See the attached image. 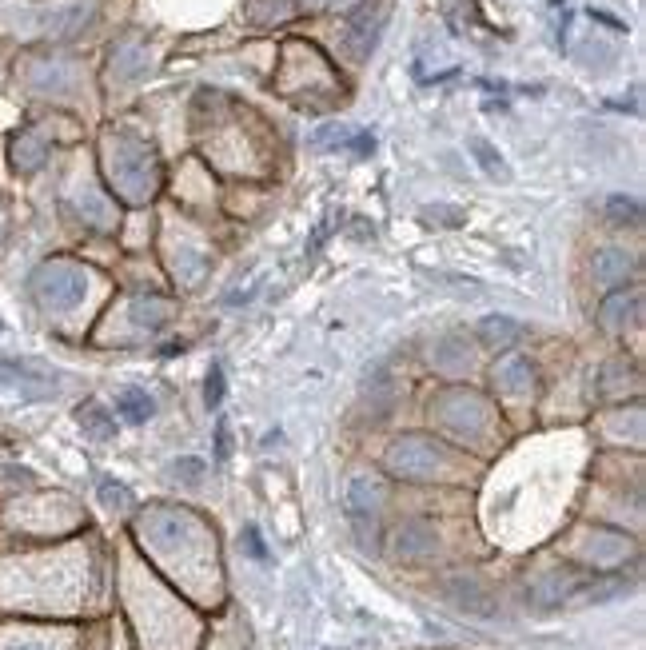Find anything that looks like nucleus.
Masks as SVG:
<instances>
[{
  "label": "nucleus",
  "instance_id": "f257e3e1",
  "mask_svg": "<svg viewBox=\"0 0 646 650\" xmlns=\"http://www.w3.org/2000/svg\"><path fill=\"white\" fill-rule=\"evenodd\" d=\"M32 300L48 312H64V308H76L88 292V272L72 260H48L32 272Z\"/></svg>",
  "mask_w": 646,
  "mask_h": 650
},
{
  "label": "nucleus",
  "instance_id": "f03ea898",
  "mask_svg": "<svg viewBox=\"0 0 646 650\" xmlns=\"http://www.w3.org/2000/svg\"><path fill=\"white\" fill-rule=\"evenodd\" d=\"M447 463V447L431 435H399L391 447H387V467L403 479H435V471Z\"/></svg>",
  "mask_w": 646,
  "mask_h": 650
},
{
  "label": "nucleus",
  "instance_id": "7ed1b4c3",
  "mask_svg": "<svg viewBox=\"0 0 646 650\" xmlns=\"http://www.w3.org/2000/svg\"><path fill=\"white\" fill-rule=\"evenodd\" d=\"M387 487L379 475H355L347 483V515L363 539V547H375V531H379V511H383Z\"/></svg>",
  "mask_w": 646,
  "mask_h": 650
},
{
  "label": "nucleus",
  "instance_id": "20e7f679",
  "mask_svg": "<svg viewBox=\"0 0 646 650\" xmlns=\"http://www.w3.org/2000/svg\"><path fill=\"white\" fill-rule=\"evenodd\" d=\"M431 415H439V423L455 435H479L487 423V403L475 391H447L435 399Z\"/></svg>",
  "mask_w": 646,
  "mask_h": 650
},
{
  "label": "nucleus",
  "instance_id": "39448f33",
  "mask_svg": "<svg viewBox=\"0 0 646 650\" xmlns=\"http://www.w3.org/2000/svg\"><path fill=\"white\" fill-rule=\"evenodd\" d=\"M587 587V575L575 571V567H555L547 575H539L527 591V603L539 607V611H551V607H563L571 595H579Z\"/></svg>",
  "mask_w": 646,
  "mask_h": 650
},
{
  "label": "nucleus",
  "instance_id": "423d86ee",
  "mask_svg": "<svg viewBox=\"0 0 646 650\" xmlns=\"http://www.w3.org/2000/svg\"><path fill=\"white\" fill-rule=\"evenodd\" d=\"M439 551V531L427 519H403L391 535V555L399 563H423Z\"/></svg>",
  "mask_w": 646,
  "mask_h": 650
},
{
  "label": "nucleus",
  "instance_id": "0eeeda50",
  "mask_svg": "<svg viewBox=\"0 0 646 650\" xmlns=\"http://www.w3.org/2000/svg\"><path fill=\"white\" fill-rule=\"evenodd\" d=\"M439 591H443V599L451 607H459L467 615H495V599L475 575H451V579L439 583Z\"/></svg>",
  "mask_w": 646,
  "mask_h": 650
},
{
  "label": "nucleus",
  "instance_id": "6e6552de",
  "mask_svg": "<svg viewBox=\"0 0 646 650\" xmlns=\"http://www.w3.org/2000/svg\"><path fill=\"white\" fill-rule=\"evenodd\" d=\"M639 316H643V288H619L599 308V324L607 331H627L631 324H639Z\"/></svg>",
  "mask_w": 646,
  "mask_h": 650
},
{
  "label": "nucleus",
  "instance_id": "1a4fd4ad",
  "mask_svg": "<svg viewBox=\"0 0 646 650\" xmlns=\"http://www.w3.org/2000/svg\"><path fill=\"white\" fill-rule=\"evenodd\" d=\"M491 375H495V387L507 391V395H523V391L535 387V363H531L527 355H519V351H507V355L495 363Z\"/></svg>",
  "mask_w": 646,
  "mask_h": 650
},
{
  "label": "nucleus",
  "instance_id": "9d476101",
  "mask_svg": "<svg viewBox=\"0 0 646 650\" xmlns=\"http://www.w3.org/2000/svg\"><path fill=\"white\" fill-rule=\"evenodd\" d=\"M128 316H132V324L144 327V331L152 335V331H160V327L176 316V308H172V300H164V296H136L132 308H128Z\"/></svg>",
  "mask_w": 646,
  "mask_h": 650
},
{
  "label": "nucleus",
  "instance_id": "9b49d317",
  "mask_svg": "<svg viewBox=\"0 0 646 650\" xmlns=\"http://www.w3.org/2000/svg\"><path fill=\"white\" fill-rule=\"evenodd\" d=\"M631 272H635V256H627L623 248H599L595 252V280L599 284H627Z\"/></svg>",
  "mask_w": 646,
  "mask_h": 650
},
{
  "label": "nucleus",
  "instance_id": "f8f14e48",
  "mask_svg": "<svg viewBox=\"0 0 646 650\" xmlns=\"http://www.w3.org/2000/svg\"><path fill=\"white\" fill-rule=\"evenodd\" d=\"M587 555L595 559V567H619L631 555V539H623L615 531H595L587 543Z\"/></svg>",
  "mask_w": 646,
  "mask_h": 650
},
{
  "label": "nucleus",
  "instance_id": "ddd939ff",
  "mask_svg": "<svg viewBox=\"0 0 646 650\" xmlns=\"http://www.w3.org/2000/svg\"><path fill=\"white\" fill-rule=\"evenodd\" d=\"M0 391H16V395H28V399H36V395H48V391H56V383L40 379L36 371L0 367Z\"/></svg>",
  "mask_w": 646,
  "mask_h": 650
},
{
  "label": "nucleus",
  "instance_id": "4468645a",
  "mask_svg": "<svg viewBox=\"0 0 646 650\" xmlns=\"http://www.w3.org/2000/svg\"><path fill=\"white\" fill-rule=\"evenodd\" d=\"M475 335H479L483 347H495V351H499V347H511V343L523 335V327L515 324L511 316H487L483 324L475 327Z\"/></svg>",
  "mask_w": 646,
  "mask_h": 650
},
{
  "label": "nucleus",
  "instance_id": "2eb2a0df",
  "mask_svg": "<svg viewBox=\"0 0 646 650\" xmlns=\"http://www.w3.org/2000/svg\"><path fill=\"white\" fill-rule=\"evenodd\" d=\"M116 411H120L128 423H148L152 411H156V403H152L148 391H140V387H124V391L116 395Z\"/></svg>",
  "mask_w": 646,
  "mask_h": 650
},
{
  "label": "nucleus",
  "instance_id": "dca6fc26",
  "mask_svg": "<svg viewBox=\"0 0 646 650\" xmlns=\"http://www.w3.org/2000/svg\"><path fill=\"white\" fill-rule=\"evenodd\" d=\"M431 359H435L439 371H467V363H471V347H467L463 339H439L435 351H431Z\"/></svg>",
  "mask_w": 646,
  "mask_h": 650
},
{
  "label": "nucleus",
  "instance_id": "f3484780",
  "mask_svg": "<svg viewBox=\"0 0 646 650\" xmlns=\"http://www.w3.org/2000/svg\"><path fill=\"white\" fill-rule=\"evenodd\" d=\"M76 419H80V427H84L88 435H96V439H112V435H116V419H112L96 399H88V403L76 411Z\"/></svg>",
  "mask_w": 646,
  "mask_h": 650
},
{
  "label": "nucleus",
  "instance_id": "a211bd4d",
  "mask_svg": "<svg viewBox=\"0 0 646 650\" xmlns=\"http://www.w3.org/2000/svg\"><path fill=\"white\" fill-rule=\"evenodd\" d=\"M607 208H611V220H615V224H631V228H635V224L643 220V208H639V200H623V196H615Z\"/></svg>",
  "mask_w": 646,
  "mask_h": 650
},
{
  "label": "nucleus",
  "instance_id": "6ab92c4d",
  "mask_svg": "<svg viewBox=\"0 0 646 650\" xmlns=\"http://www.w3.org/2000/svg\"><path fill=\"white\" fill-rule=\"evenodd\" d=\"M100 499H104L108 507H128V499H132V495H128V487H120V483L104 479V483H100Z\"/></svg>",
  "mask_w": 646,
  "mask_h": 650
},
{
  "label": "nucleus",
  "instance_id": "aec40b11",
  "mask_svg": "<svg viewBox=\"0 0 646 650\" xmlns=\"http://www.w3.org/2000/svg\"><path fill=\"white\" fill-rule=\"evenodd\" d=\"M204 395H208V407H220V403H224V371H220V367H212Z\"/></svg>",
  "mask_w": 646,
  "mask_h": 650
},
{
  "label": "nucleus",
  "instance_id": "412c9836",
  "mask_svg": "<svg viewBox=\"0 0 646 650\" xmlns=\"http://www.w3.org/2000/svg\"><path fill=\"white\" fill-rule=\"evenodd\" d=\"M176 475H184V483H200L204 479V463L200 459H180L176 463Z\"/></svg>",
  "mask_w": 646,
  "mask_h": 650
},
{
  "label": "nucleus",
  "instance_id": "4be33fe9",
  "mask_svg": "<svg viewBox=\"0 0 646 650\" xmlns=\"http://www.w3.org/2000/svg\"><path fill=\"white\" fill-rule=\"evenodd\" d=\"M475 156H479V160H483V164H487V168H491V172H495V176H499V172H503V160H495V156H491V152H487V144H475Z\"/></svg>",
  "mask_w": 646,
  "mask_h": 650
},
{
  "label": "nucleus",
  "instance_id": "5701e85b",
  "mask_svg": "<svg viewBox=\"0 0 646 650\" xmlns=\"http://www.w3.org/2000/svg\"><path fill=\"white\" fill-rule=\"evenodd\" d=\"M216 455H220V459L228 455V427H224V423H220V431H216Z\"/></svg>",
  "mask_w": 646,
  "mask_h": 650
},
{
  "label": "nucleus",
  "instance_id": "b1692460",
  "mask_svg": "<svg viewBox=\"0 0 646 650\" xmlns=\"http://www.w3.org/2000/svg\"><path fill=\"white\" fill-rule=\"evenodd\" d=\"M248 547H252V555H260V559H264V547H260V535H256V527H248Z\"/></svg>",
  "mask_w": 646,
  "mask_h": 650
}]
</instances>
